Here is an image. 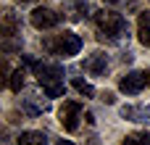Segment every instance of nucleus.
Segmentation results:
<instances>
[{
	"label": "nucleus",
	"mask_w": 150,
	"mask_h": 145,
	"mask_svg": "<svg viewBox=\"0 0 150 145\" xmlns=\"http://www.w3.org/2000/svg\"><path fill=\"white\" fill-rule=\"evenodd\" d=\"M82 66H84L87 74H92V77H103L105 69H108V58H105V53H92V55L84 58Z\"/></svg>",
	"instance_id": "0eeeda50"
},
{
	"label": "nucleus",
	"mask_w": 150,
	"mask_h": 145,
	"mask_svg": "<svg viewBox=\"0 0 150 145\" xmlns=\"http://www.w3.org/2000/svg\"><path fill=\"white\" fill-rule=\"evenodd\" d=\"M29 21H32V26H34V29H53V26H58V24H61V13H58V11H53V8L40 5V8H34V11H32Z\"/></svg>",
	"instance_id": "20e7f679"
},
{
	"label": "nucleus",
	"mask_w": 150,
	"mask_h": 145,
	"mask_svg": "<svg viewBox=\"0 0 150 145\" xmlns=\"http://www.w3.org/2000/svg\"><path fill=\"white\" fill-rule=\"evenodd\" d=\"M16 3H32V0H16Z\"/></svg>",
	"instance_id": "4be33fe9"
},
{
	"label": "nucleus",
	"mask_w": 150,
	"mask_h": 145,
	"mask_svg": "<svg viewBox=\"0 0 150 145\" xmlns=\"http://www.w3.org/2000/svg\"><path fill=\"white\" fill-rule=\"evenodd\" d=\"M58 145H74V143H71V140H61Z\"/></svg>",
	"instance_id": "aec40b11"
},
{
	"label": "nucleus",
	"mask_w": 150,
	"mask_h": 145,
	"mask_svg": "<svg viewBox=\"0 0 150 145\" xmlns=\"http://www.w3.org/2000/svg\"><path fill=\"white\" fill-rule=\"evenodd\" d=\"M24 108H26L29 114H34V116H37V114H45V111H47V100H37V98H29V100L24 103Z\"/></svg>",
	"instance_id": "2eb2a0df"
},
{
	"label": "nucleus",
	"mask_w": 150,
	"mask_h": 145,
	"mask_svg": "<svg viewBox=\"0 0 150 145\" xmlns=\"http://www.w3.org/2000/svg\"><path fill=\"white\" fill-rule=\"evenodd\" d=\"M145 85H148V74H145V71H129V74L121 77L119 90H121L124 95H140V92L145 90Z\"/></svg>",
	"instance_id": "423d86ee"
},
{
	"label": "nucleus",
	"mask_w": 150,
	"mask_h": 145,
	"mask_svg": "<svg viewBox=\"0 0 150 145\" xmlns=\"http://www.w3.org/2000/svg\"><path fill=\"white\" fill-rule=\"evenodd\" d=\"M137 40L145 48H150V11L140 13V18H137Z\"/></svg>",
	"instance_id": "1a4fd4ad"
},
{
	"label": "nucleus",
	"mask_w": 150,
	"mask_h": 145,
	"mask_svg": "<svg viewBox=\"0 0 150 145\" xmlns=\"http://www.w3.org/2000/svg\"><path fill=\"white\" fill-rule=\"evenodd\" d=\"M103 100H105V103H113L116 98H113V92H103Z\"/></svg>",
	"instance_id": "6ab92c4d"
},
{
	"label": "nucleus",
	"mask_w": 150,
	"mask_h": 145,
	"mask_svg": "<svg viewBox=\"0 0 150 145\" xmlns=\"http://www.w3.org/2000/svg\"><path fill=\"white\" fill-rule=\"evenodd\" d=\"M3 34H21V21L16 18L13 11L3 13Z\"/></svg>",
	"instance_id": "f8f14e48"
},
{
	"label": "nucleus",
	"mask_w": 150,
	"mask_h": 145,
	"mask_svg": "<svg viewBox=\"0 0 150 145\" xmlns=\"http://www.w3.org/2000/svg\"><path fill=\"white\" fill-rule=\"evenodd\" d=\"M121 145H150V135H148V132H137V135H127Z\"/></svg>",
	"instance_id": "dca6fc26"
},
{
	"label": "nucleus",
	"mask_w": 150,
	"mask_h": 145,
	"mask_svg": "<svg viewBox=\"0 0 150 145\" xmlns=\"http://www.w3.org/2000/svg\"><path fill=\"white\" fill-rule=\"evenodd\" d=\"M3 50L5 53L21 50V34H3Z\"/></svg>",
	"instance_id": "ddd939ff"
},
{
	"label": "nucleus",
	"mask_w": 150,
	"mask_h": 145,
	"mask_svg": "<svg viewBox=\"0 0 150 145\" xmlns=\"http://www.w3.org/2000/svg\"><path fill=\"white\" fill-rule=\"evenodd\" d=\"M18 145H47V135L45 132H37V129H26L18 135Z\"/></svg>",
	"instance_id": "9d476101"
},
{
	"label": "nucleus",
	"mask_w": 150,
	"mask_h": 145,
	"mask_svg": "<svg viewBox=\"0 0 150 145\" xmlns=\"http://www.w3.org/2000/svg\"><path fill=\"white\" fill-rule=\"evenodd\" d=\"M34 74H37V82H40L42 87L63 82V66H58V63H42V61H37Z\"/></svg>",
	"instance_id": "39448f33"
},
{
	"label": "nucleus",
	"mask_w": 150,
	"mask_h": 145,
	"mask_svg": "<svg viewBox=\"0 0 150 145\" xmlns=\"http://www.w3.org/2000/svg\"><path fill=\"white\" fill-rule=\"evenodd\" d=\"M24 69H16V71H11V77H8V87L13 90V92H21V87H24Z\"/></svg>",
	"instance_id": "4468645a"
},
{
	"label": "nucleus",
	"mask_w": 150,
	"mask_h": 145,
	"mask_svg": "<svg viewBox=\"0 0 150 145\" xmlns=\"http://www.w3.org/2000/svg\"><path fill=\"white\" fill-rule=\"evenodd\" d=\"M95 24H98V40H103V42L116 45L124 37H129V21L116 11H98Z\"/></svg>",
	"instance_id": "f257e3e1"
},
{
	"label": "nucleus",
	"mask_w": 150,
	"mask_h": 145,
	"mask_svg": "<svg viewBox=\"0 0 150 145\" xmlns=\"http://www.w3.org/2000/svg\"><path fill=\"white\" fill-rule=\"evenodd\" d=\"M69 18H74V21H82V18H87V13H90V3L87 0H74V3H69Z\"/></svg>",
	"instance_id": "9b49d317"
},
{
	"label": "nucleus",
	"mask_w": 150,
	"mask_h": 145,
	"mask_svg": "<svg viewBox=\"0 0 150 145\" xmlns=\"http://www.w3.org/2000/svg\"><path fill=\"white\" fill-rule=\"evenodd\" d=\"M105 3H111V5H116V3H119V0H105Z\"/></svg>",
	"instance_id": "412c9836"
},
{
	"label": "nucleus",
	"mask_w": 150,
	"mask_h": 145,
	"mask_svg": "<svg viewBox=\"0 0 150 145\" xmlns=\"http://www.w3.org/2000/svg\"><path fill=\"white\" fill-rule=\"evenodd\" d=\"M45 90V95L47 98H61L63 92H66V85L63 82H58V85H47V87H42Z\"/></svg>",
	"instance_id": "a211bd4d"
},
{
	"label": "nucleus",
	"mask_w": 150,
	"mask_h": 145,
	"mask_svg": "<svg viewBox=\"0 0 150 145\" xmlns=\"http://www.w3.org/2000/svg\"><path fill=\"white\" fill-rule=\"evenodd\" d=\"M42 48H45L47 53H53V55L69 58V55H76V53L82 50V37L74 34V32H61V34H55V37H47V40L42 42Z\"/></svg>",
	"instance_id": "f03ea898"
},
{
	"label": "nucleus",
	"mask_w": 150,
	"mask_h": 145,
	"mask_svg": "<svg viewBox=\"0 0 150 145\" xmlns=\"http://www.w3.org/2000/svg\"><path fill=\"white\" fill-rule=\"evenodd\" d=\"M79 119H82V103H76V100H63V106L58 108V122L63 124V129H66V132H76Z\"/></svg>",
	"instance_id": "7ed1b4c3"
},
{
	"label": "nucleus",
	"mask_w": 150,
	"mask_h": 145,
	"mask_svg": "<svg viewBox=\"0 0 150 145\" xmlns=\"http://www.w3.org/2000/svg\"><path fill=\"white\" fill-rule=\"evenodd\" d=\"M74 87L82 92V95H87V98H92L95 95V87L90 85V82H84V79H79V77H74Z\"/></svg>",
	"instance_id": "f3484780"
},
{
	"label": "nucleus",
	"mask_w": 150,
	"mask_h": 145,
	"mask_svg": "<svg viewBox=\"0 0 150 145\" xmlns=\"http://www.w3.org/2000/svg\"><path fill=\"white\" fill-rule=\"evenodd\" d=\"M121 116L127 122H137V124H150V106H124Z\"/></svg>",
	"instance_id": "6e6552de"
},
{
	"label": "nucleus",
	"mask_w": 150,
	"mask_h": 145,
	"mask_svg": "<svg viewBox=\"0 0 150 145\" xmlns=\"http://www.w3.org/2000/svg\"><path fill=\"white\" fill-rule=\"evenodd\" d=\"M145 74H148V85H150V71H145Z\"/></svg>",
	"instance_id": "5701e85b"
}]
</instances>
